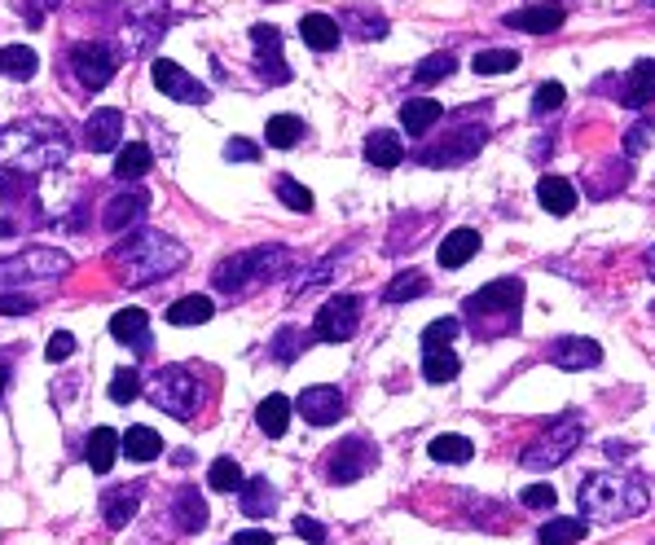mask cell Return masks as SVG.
<instances>
[{
  "label": "cell",
  "instance_id": "6",
  "mask_svg": "<svg viewBox=\"0 0 655 545\" xmlns=\"http://www.w3.org/2000/svg\"><path fill=\"white\" fill-rule=\"evenodd\" d=\"M581 440H585V422L576 414H563V418L550 422L546 436H537L524 453H519V462H524L528 471H554V466H563L576 449H581Z\"/></svg>",
  "mask_w": 655,
  "mask_h": 545
},
{
  "label": "cell",
  "instance_id": "35",
  "mask_svg": "<svg viewBox=\"0 0 655 545\" xmlns=\"http://www.w3.org/2000/svg\"><path fill=\"white\" fill-rule=\"evenodd\" d=\"M212 299L207 295H181L176 304L168 308V321L172 326H203V321H212Z\"/></svg>",
  "mask_w": 655,
  "mask_h": 545
},
{
  "label": "cell",
  "instance_id": "60",
  "mask_svg": "<svg viewBox=\"0 0 655 545\" xmlns=\"http://www.w3.org/2000/svg\"><path fill=\"white\" fill-rule=\"evenodd\" d=\"M5 387H9V365L0 361V396H5Z\"/></svg>",
  "mask_w": 655,
  "mask_h": 545
},
{
  "label": "cell",
  "instance_id": "53",
  "mask_svg": "<svg viewBox=\"0 0 655 545\" xmlns=\"http://www.w3.org/2000/svg\"><path fill=\"white\" fill-rule=\"evenodd\" d=\"M225 159L229 163H255V159H260V146H255V141L233 137V141H225Z\"/></svg>",
  "mask_w": 655,
  "mask_h": 545
},
{
  "label": "cell",
  "instance_id": "18",
  "mask_svg": "<svg viewBox=\"0 0 655 545\" xmlns=\"http://www.w3.org/2000/svg\"><path fill=\"white\" fill-rule=\"evenodd\" d=\"M119 137H124V115L119 110H93L84 119V146L93 154H106V150H119Z\"/></svg>",
  "mask_w": 655,
  "mask_h": 545
},
{
  "label": "cell",
  "instance_id": "49",
  "mask_svg": "<svg viewBox=\"0 0 655 545\" xmlns=\"http://www.w3.org/2000/svg\"><path fill=\"white\" fill-rule=\"evenodd\" d=\"M277 198L291 211H313V194L295 181V176H277Z\"/></svg>",
  "mask_w": 655,
  "mask_h": 545
},
{
  "label": "cell",
  "instance_id": "32",
  "mask_svg": "<svg viewBox=\"0 0 655 545\" xmlns=\"http://www.w3.org/2000/svg\"><path fill=\"white\" fill-rule=\"evenodd\" d=\"M255 422H260V431L264 436H286V427H291V400L286 396H264L260 400V409H255Z\"/></svg>",
  "mask_w": 655,
  "mask_h": 545
},
{
  "label": "cell",
  "instance_id": "20",
  "mask_svg": "<svg viewBox=\"0 0 655 545\" xmlns=\"http://www.w3.org/2000/svg\"><path fill=\"white\" fill-rule=\"evenodd\" d=\"M146 207H150V194L146 189H128V194H115L106 203V211H102V225L110 229V233H124L128 225H137L141 216H146Z\"/></svg>",
  "mask_w": 655,
  "mask_h": 545
},
{
  "label": "cell",
  "instance_id": "14",
  "mask_svg": "<svg viewBox=\"0 0 655 545\" xmlns=\"http://www.w3.org/2000/svg\"><path fill=\"white\" fill-rule=\"evenodd\" d=\"M295 409H299V418L313 422V427H330V422L343 418V392L339 387H330V383L304 387L299 400H295Z\"/></svg>",
  "mask_w": 655,
  "mask_h": 545
},
{
  "label": "cell",
  "instance_id": "36",
  "mask_svg": "<svg viewBox=\"0 0 655 545\" xmlns=\"http://www.w3.org/2000/svg\"><path fill=\"white\" fill-rule=\"evenodd\" d=\"M304 119H295V115H273L269 124H264V141H269L273 150H291L299 146V137H304Z\"/></svg>",
  "mask_w": 655,
  "mask_h": 545
},
{
  "label": "cell",
  "instance_id": "61",
  "mask_svg": "<svg viewBox=\"0 0 655 545\" xmlns=\"http://www.w3.org/2000/svg\"><path fill=\"white\" fill-rule=\"evenodd\" d=\"M647 277H655V247L647 251Z\"/></svg>",
  "mask_w": 655,
  "mask_h": 545
},
{
  "label": "cell",
  "instance_id": "5",
  "mask_svg": "<svg viewBox=\"0 0 655 545\" xmlns=\"http://www.w3.org/2000/svg\"><path fill=\"white\" fill-rule=\"evenodd\" d=\"M286 269H291V251L286 247H255V251L233 255V260H220L212 282H216V291H225V295H242Z\"/></svg>",
  "mask_w": 655,
  "mask_h": 545
},
{
  "label": "cell",
  "instance_id": "51",
  "mask_svg": "<svg viewBox=\"0 0 655 545\" xmlns=\"http://www.w3.org/2000/svg\"><path fill=\"white\" fill-rule=\"evenodd\" d=\"M335 255H330V260H321L317 264V269H308V277H295V282H291V295H304V291H313V286H321V282H326V277H330V269H335Z\"/></svg>",
  "mask_w": 655,
  "mask_h": 545
},
{
  "label": "cell",
  "instance_id": "56",
  "mask_svg": "<svg viewBox=\"0 0 655 545\" xmlns=\"http://www.w3.org/2000/svg\"><path fill=\"white\" fill-rule=\"evenodd\" d=\"M71 352H75V335H66V330H58V335L49 339V348H44V357H49L53 365H58V361L71 357Z\"/></svg>",
  "mask_w": 655,
  "mask_h": 545
},
{
  "label": "cell",
  "instance_id": "1",
  "mask_svg": "<svg viewBox=\"0 0 655 545\" xmlns=\"http://www.w3.org/2000/svg\"><path fill=\"white\" fill-rule=\"evenodd\" d=\"M71 159V137L58 119H18L0 132V168H9L14 176H36L49 168H66Z\"/></svg>",
  "mask_w": 655,
  "mask_h": 545
},
{
  "label": "cell",
  "instance_id": "25",
  "mask_svg": "<svg viewBox=\"0 0 655 545\" xmlns=\"http://www.w3.org/2000/svg\"><path fill=\"white\" fill-rule=\"evenodd\" d=\"M475 251H480V233L475 229H453L449 238L436 247V260H440V269H462V264L475 260Z\"/></svg>",
  "mask_w": 655,
  "mask_h": 545
},
{
  "label": "cell",
  "instance_id": "50",
  "mask_svg": "<svg viewBox=\"0 0 655 545\" xmlns=\"http://www.w3.org/2000/svg\"><path fill=\"white\" fill-rule=\"evenodd\" d=\"M563 97H568V93H563V84L559 80H546V84H537V97H532V115H550V110H559L563 106Z\"/></svg>",
  "mask_w": 655,
  "mask_h": 545
},
{
  "label": "cell",
  "instance_id": "13",
  "mask_svg": "<svg viewBox=\"0 0 655 545\" xmlns=\"http://www.w3.org/2000/svg\"><path fill=\"white\" fill-rule=\"evenodd\" d=\"M150 75H154V84H159V93L172 97V102H185V106H207V102H212L207 84H198L194 75L185 71V66H176L172 58H154Z\"/></svg>",
  "mask_w": 655,
  "mask_h": 545
},
{
  "label": "cell",
  "instance_id": "7",
  "mask_svg": "<svg viewBox=\"0 0 655 545\" xmlns=\"http://www.w3.org/2000/svg\"><path fill=\"white\" fill-rule=\"evenodd\" d=\"M146 396H150L154 409H163V414L194 418V409H198V378L185 370V365H163V370H154Z\"/></svg>",
  "mask_w": 655,
  "mask_h": 545
},
{
  "label": "cell",
  "instance_id": "15",
  "mask_svg": "<svg viewBox=\"0 0 655 545\" xmlns=\"http://www.w3.org/2000/svg\"><path fill=\"white\" fill-rule=\"evenodd\" d=\"M251 44H255V66L269 84H286L291 71L282 66V31L269 27V22H255L251 27Z\"/></svg>",
  "mask_w": 655,
  "mask_h": 545
},
{
  "label": "cell",
  "instance_id": "57",
  "mask_svg": "<svg viewBox=\"0 0 655 545\" xmlns=\"http://www.w3.org/2000/svg\"><path fill=\"white\" fill-rule=\"evenodd\" d=\"M651 124H634V128H629V137H625V154H638L642 146H647V141H651Z\"/></svg>",
  "mask_w": 655,
  "mask_h": 545
},
{
  "label": "cell",
  "instance_id": "3",
  "mask_svg": "<svg viewBox=\"0 0 655 545\" xmlns=\"http://www.w3.org/2000/svg\"><path fill=\"white\" fill-rule=\"evenodd\" d=\"M576 502L590 519H603V524H620V519H634L647 510V488L625 480L616 471H590L576 488Z\"/></svg>",
  "mask_w": 655,
  "mask_h": 545
},
{
  "label": "cell",
  "instance_id": "23",
  "mask_svg": "<svg viewBox=\"0 0 655 545\" xmlns=\"http://www.w3.org/2000/svg\"><path fill=\"white\" fill-rule=\"evenodd\" d=\"M141 493H146L141 484H128V488H110V493L102 497V519H106L110 532L132 524V515H137V506H141Z\"/></svg>",
  "mask_w": 655,
  "mask_h": 545
},
{
  "label": "cell",
  "instance_id": "48",
  "mask_svg": "<svg viewBox=\"0 0 655 545\" xmlns=\"http://www.w3.org/2000/svg\"><path fill=\"white\" fill-rule=\"evenodd\" d=\"M141 396V374L132 370H115V378H110V400H115V405H128V400H137Z\"/></svg>",
  "mask_w": 655,
  "mask_h": 545
},
{
  "label": "cell",
  "instance_id": "22",
  "mask_svg": "<svg viewBox=\"0 0 655 545\" xmlns=\"http://www.w3.org/2000/svg\"><path fill=\"white\" fill-rule=\"evenodd\" d=\"M365 163L379 168V172L401 168L405 163V141L396 137V132H387V128H374L370 137H365Z\"/></svg>",
  "mask_w": 655,
  "mask_h": 545
},
{
  "label": "cell",
  "instance_id": "47",
  "mask_svg": "<svg viewBox=\"0 0 655 545\" xmlns=\"http://www.w3.org/2000/svg\"><path fill=\"white\" fill-rule=\"evenodd\" d=\"M304 343L308 339H304V330H299V326H282V330H277V339H273V357L282 361V365H291Z\"/></svg>",
  "mask_w": 655,
  "mask_h": 545
},
{
  "label": "cell",
  "instance_id": "19",
  "mask_svg": "<svg viewBox=\"0 0 655 545\" xmlns=\"http://www.w3.org/2000/svg\"><path fill=\"white\" fill-rule=\"evenodd\" d=\"M484 137H488L484 128H458V137H453L449 146H440V150H423V154H418V163H431V168H449V163H466L475 150L484 146Z\"/></svg>",
  "mask_w": 655,
  "mask_h": 545
},
{
  "label": "cell",
  "instance_id": "26",
  "mask_svg": "<svg viewBox=\"0 0 655 545\" xmlns=\"http://www.w3.org/2000/svg\"><path fill=\"white\" fill-rule=\"evenodd\" d=\"M110 335L119 343H132V348H150V317L146 308H119L110 317Z\"/></svg>",
  "mask_w": 655,
  "mask_h": 545
},
{
  "label": "cell",
  "instance_id": "29",
  "mask_svg": "<svg viewBox=\"0 0 655 545\" xmlns=\"http://www.w3.org/2000/svg\"><path fill=\"white\" fill-rule=\"evenodd\" d=\"M238 506H242V515L247 519H269L273 510H277V488L264 480H247L242 484V493H238Z\"/></svg>",
  "mask_w": 655,
  "mask_h": 545
},
{
  "label": "cell",
  "instance_id": "46",
  "mask_svg": "<svg viewBox=\"0 0 655 545\" xmlns=\"http://www.w3.org/2000/svg\"><path fill=\"white\" fill-rule=\"evenodd\" d=\"M458 330H462L458 317H436V321H431V326L423 330V348H449V343L458 339Z\"/></svg>",
  "mask_w": 655,
  "mask_h": 545
},
{
  "label": "cell",
  "instance_id": "21",
  "mask_svg": "<svg viewBox=\"0 0 655 545\" xmlns=\"http://www.w3.org/2000/svg\"><path fill=\"white\" fill-rule=\"evenodd\" d=\"M651 102H655V58H642V62L629 66L625 84H620V106L642 110Z\"/></svg>",
  "mask_w": 655,
  "mask_h": 545
},
{
  "label": "cell",
  "instance_id": "4",
  "mask_svg": "<svg viewBox=\"0 0 655 545\" xmlns=\"http://www.w3.org/2000/svg\"><path fill=\"white\" fill-rule=\"evenodd\" d=\"M519 304H524V282L519 277H502V282H488L484 291L466 295L462 317L471 321V330L480 339H497L519 330Z\"/></svg>",
  "mask_w": 655,
  "mask_h": 545
},
{
  "label": "cell",
  "instance_id": "12",
  "mask_svg": "<svg viewBox=\"0 0 655 545\" xmlns=\"http://www.w3.org/2000/svg\"><path fill=\"white\" fill-rule=\"evenodd\" d=\"M374 462H379V453H374L361 436H352V440H343V444L330 449V458H326L321 471H326L330 484H357L365 471H374Z\"/></svg>",
  "mask_w": 655,
  "mask_h": 545
},
{
  "label": "cell",
  "instance_id": "45",
  "mask_svg": "<svg viewBox=\"0 0 655 545\" xmlns=\"http://www.w3.org/2000/svg\"><path fill=\"white\" fill-rule=\"evenodd\" d=\"M343 22H361L357 31H352V36H361V40H383L387 36V18L383 14H365V9H348V14H343ZM339 22V27H343Z\"/></svg>",
  "mask_w": 655,
  "mask_h": 545
},
{
  "label": "cell",
  "instance_id": "44",
  "mask_svg": "<svg viewBox=\"0 0 655 545\" xmlns=\"http://www.w3.org/2000/svg\"><path fill=\"white\" fill-rule=\"evenodd\" d=\"M453 53H431V58H423L418 62V71H414V80L423 84V88H431V84H440V80H449L453 75Z\"/></svg>",
  "mask_w": 655,
  "mask_h": 545
},
{
  "label": "cell",
  "instance_id": "28",
  "mask_svg": "<svg viewBox=\"0 0 655 545\" xmlns=\"http://www.w3.org/2000/svg\"><path fill=\"white\" fill-rule=\"evenodd\" d=\"M444 119V106L436 102V97H409V102L401 106V124L409 137H423L427 128H436Z\"/></svg>",
  "mask_w": 655,
  "mask_h": 545
},
{
  "label": "cell",
  "instance_id": "59",
  "mask_svg": "<svg viewBox=\"0 0 655 545\" xmlns=\"http://www.w3.org/2000/svg\"><path fill=\"white\" fill-rule=\"evenodd\" d=\"M62 0H27V22L31 27H40V18H44V9H58Z\"/></svg>",
  "mask_w": 655,
  "mask_h": 545
},
{
  "label": "cell",
  "instance_id": "31",
  "mask_svg": "<svg viewBox=\"0 0 655 545\" xmlns=\"http://www.w3.org/2000/svg\"><path fill=\"white\" fill-rule=\"evenodd\" d=\"M537 203L550 211V216H568L576 207V189L563 181V176H541L537 181Z\"/></svg>",
  "mask_w": 655,
  "mask_h": 545
},
{
  "label": "cell",
  "instance_id": "34",
  "mask_svg": "<svg viewBox=\"0 0 655 545\" xmlns=\"http://www.w3.org/2000/svg\"><path fill=\"white\" fill-rule=\"evenodd\" d=\"M150 168H154V154H150V146H141V141H128V146L119 150V159H115L119 181H141Z\"/></svg>",
  "mask_w": 655,
  "mask_h": 545
},
{
  "label": "cell",
  "instance_id": "2",
  "mask_svg": "<svg viewBox=\"0 0 655 545\" xmlns=\"http://www.w3.org/2000/svg\"><path fill=\"white\" fill-rule=\"evenodd\" d=\"M190 251L181 247L176 238L159 229H146V233H132L128 242H119L110 251V269L124 286H150V282H163V277L181 273Z\"/></svg>",
  "mask_w": 655,
  "mask_h": 545
},
{
  "label": "cell",
  "instance_id": "40",
  "mask_svg": "<svg viewBox=\"0 0 655 545\" xmlns=\"http://www.w3.org/2000/svg\"><path fill=\"white\" fill-rule=\"evenodd\" d=\"M427 291H431V282L423 273H396L392 282H387V291H383V304H405V299H418Z\"/></svg>",
  "mask_w": 655,
  "mask_h": 545
},
{
  "label": "cell",
  "instance_id": "27",
  "mask_svg": "<svg viewBox=\"0 0 655 545\" xmlns=\"http://www.w3.org/2000/svg\"><path fill=\"white\" fill-rule=\"evenodd\" d=\"M299 36H304L308 49H317V53H330L339 44L343 36V27L330 14H304L299 18Z\"/></svg>",
  "mask_w": 655,
  "mask_h": 545
},
{
  "label": "cell",
  "instance_id": "16",
  "mask_svg": "<svg viewBox=\"0 0 655 545\" xmlns=\"http://www.w3.org/2000/svg\"><path fill=\"white\" fill-rule=\"evenodd\" d=\"M563 18H568V9L563 5H550V0H541V5H524L515 9V14L502 18V27L510 31H528V36H546V31H559Z\"/></svg>",
  "mask_w": 655,
  "mask_h": 545
},
{
  "label": "cell",
  "instance_id": "54",
  "mask_svg": "<svg viewBox=\"0 0 655 545\" xmlns=\"http://www.w3.org/2000/svg\"><path fill=\"white\" fill-rule=\"evenodd\" d=\"M295 537H299V541H308V545H326V537H330V532H326V528H321V524H317V519H308V515H299V519H295Z\"/></svg>",
  "mask_w": 655,
  "mask_h": 545
},
{
  "label": "cell",
  "instance_id": "30",
  "mask_svg": "<svg viewBox=\"0 0 655 545\" xmlns=\"http://www.w3.org/2000/svg\"><path fill=\"white\" fill-rule=\"evenodd\" d=\"M119 449H124V436L119 431H110V427H97L93 436H88V466H93L97 475H106L110 466H115V458H119Z\"/></svg>",
  "mask_w": 655,
  "mask_h": 545
},
{
  "label": "cell",
  "instance_id": "10",
  "mask_svg": "<svg viewBox=\"0 0 655 545\" xmlns=\"http://www.w3.org/2000/svg\"><path fill=\"white\" fill-rule=\"evenodd\" d=\"M71 71H75V80H80L84 88H106L110 80H115V71H119V53L110 49V44L102 40H80L71 49Z\"/></svg>",
  "mask_w": 655,
  "mask_h": 545
},
{
  "label": "cell",
  "instance_id": "42",
  "mask_svg": "<svg viewBox=\"0 0 655 545\" xmlns=\"http://www.w3.org/2000/svg\"><path fill=\"white\" fill-rule=\"evenodd\" d=\"M585 537V519H550L546 528H541L537 545H576Z\"/></svg>",
  "mask_w": 655,
  "mask_h": 545
},
{
  "label": "cell",
  "instance_id": "55",
  "mask_svg": "<svg viewBox=\"0 0 655 545\" xmlns=\"http://www.w3.org/2000/svg\"><path fill=\"white\" fill-rule=\"evenodd\" d=\"M36 313V299L27 295H0V317H27Z\"/></svg>",
  "mask_w": 655,
  "mask_h": 545
},
{
  "label": "cell",
  "instance_id": "9",
  "mask_svg": "<svg viewBox=\"0 0 655 545\" xmlns=\"http://www.w3.org/2000/svg\"><path fill=\"white\" fill-rule=\"evenodd\" d=\"M361 326V299L357 295H335L317 308V321H313V339L321 343H348Z\"/></svg>",
  "mask_w": 655,
  "mask_h": 545
},
{
  "label": "cell",
  "instance_id": "33",
  "mask_svg": "<svg viewBox=\"0 0 655 545\" xmlns=\"http://www.w3.org/2000/svg\"><path fill=\"white\" fill-rule=\"evenodd\" d=\"M458 370H462V361L453 348H423V378L427 383H453Z\"/></svg>",
  "mask_w": 655,
  "mask_h": 545
},
{
  "label": "cell",
  "instance_id": "17",
  "mask_svg": "<svg viewBox=\"0 0 655 545\" xmlns=\"http://www.w3.org/2000/svg\"><path fill=\"white\" fill-rule=\"evenodd\" d=\"M598 361H603V348H598L594 339L563 335L550 343V365H559V370H590Z\"/></svg>",
  "mask_w": 655,
  "mask_h": 545
},
{
  "label": "cell",
  "instance_id": "58",
  "mask_svg": "<svg viewBox=\"0 0 655 545\" xmlns=\"http://www.w3.org/2000/svg\"><path fill=\"white\" fill-rule=\"evenodd\" d=\"M233 545H277V537H273V532L251 528V532H238V537H233Z\"/></svg>",
  "mask_w": 655,
  "mask_h": 545
},
{
  "label": "cell",
  "instance_id": "8",
  "mask_svg": "<svg viewBox=\"0 0 655 545\" xmlns=\"http://www.w3.org/2000/svg\"><path fill=\"white\" fill-rule=\"evenodd\" d=\"M71 273V255L53 247H31L22 255L0 260V286H22V282H49V277Z\"/></svg>",
  "mask_w": 655,
  "mask_h": 545
},
{
  "label": "cell",
  "instance_id": "38",
  "mask_svg": "<svg viewBox=\"0 0 655 545\" xmlns=\"http://www.w3.org/2000/svg\"><path fill=\"white\" fill-rule=\"evenodd\" d=\"M519 62H524V58H519L515 49H480L471 58V71L475 75H510Z\"/></svg>",
  "mask_w": 655,
  "mask_h": 545
},
{
  "label": "cell",
  "instance_id": "52",
  "mask_svg": "<svg viewBox=\"0 0 655 545\" xmlns=\"http://www.w3.org/2000/svg\"><path fill=\"white\" fill-rule=\"evenodd\" d=\"M528 510H546V506H554L559 502V493H554L550 484H532V488H524V497H519Z\"/></svg>",
  "mask_w": 655,
  "mask_h": 545
},
{
  "label": "cell",
  "instance_id": "11",
  "mask_svg": "<svg viewBox=\"0 0 655 545\" xmlns=\"http://www.w3.org/2000/svg\"><path fill=\"white\" fill-rule=\"evenodd\" d=\"M124 9H128V22H124L128 53H146L150 40L168 22V0H124Z\"/></svg>",
  "mask_w": 655,
  "mask_h": 545
},
{
  "label": "cell",
  "instance_id": "39",
  "mask_svg": "<svg viewBox=\"0 0 655 545\" xmlns=\"http://www.w3.org/2000/svg\"><path fill=\"white\" fill-rule=\"evenodd\" d=\"M36 49H22V44H9V49H0V71L9 75V80H31L36 75Z\"/></svg>",
  "mask_w": 655,
  "mask_h": 545
},
{
  "label": "cell",
  "instance_id": "41",
  "mask_svg": "<svg viewBox=\"0 0 655 545\" xmlns=\"http://www.w3.org/2000/svg\"><path fill=\"white\" fill-rule=\"evenodd\" d=\"M431 458H436V462H453V466H462V462H471V458H475V444L466 440V436H436V440H431Z\"/></svg>",
  "mask_w": 655,
  "mask_h": 545
},
{
  "label": "cell",
  "instance_id": "37",
  "mask_svg": "<svg viewBox=\"0 0 655 545\" xmlns=\"http://www.w3.org/2000/svg\"><path fill=\"white\" fill-rule=\"evenodd\" d=\"M124 453L132 462H154L163 453V440H159V431L154 427H128V436H124Z\"/></svg>",
  "mask_w": 655,
  "mask_h": 545
},
{
  "label": "cell",
  "instance_id": "43",
  "mask_svg": "<svg viewBox=\"0 0 655 545\" xmlns=\"http://www.w3.org/2000/svg\"><path fill=\"white\" fill-rule=\"evenodd\" d=\"M207 484L216 488V493H242V466L233 462V458H216L212 462V471H207Z\"/></svg>",
  "mask_w": 655,
  "mask_h": 545
},
{
  "label": "cell",
  "instance_id": "62",
  "mask_svg": "<svg viewBox=\"0 0 655 545\" xmlns=\"http://www.w3.org/2000/svg\"><path fill=\"white\" fill-rule=\"evenodd\" d=\"M647 5H655V0H647Z\"/></svg>",
  "mask_w": 655,
  "mask_h": 545
},
{
  "label": "cell",
  "instance_id": "24",
  "mask_svg": "<svg viewBox=\"0 0 655 545\" xmlns=\"http://www.w3.org/2000/svg\"><path fill=\"white\" fill-rule=\"evenodd\" d=\"M172 519H176V528H181V532H203V528H207V502L198 497L194 484L176 488V497H172Z\"/></svg>",
  "mask_w": 655,
  "mask_h": 545
}]
</instances>
